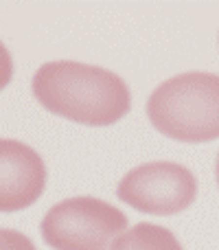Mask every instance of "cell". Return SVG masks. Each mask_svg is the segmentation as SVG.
Instances as JSON below:
<instances>
[{
	"instance_id": "1",
	"label": "cell",
	"mask_w": 219,
	"mask_h": 250,
	"mask_svg": "<svg viewBox=\"0 0 219 250\" xmlns=\"http://www.w3.org/2000/svg\"><path fill=\"white\" fill-rule=\"evenodd\" d=\"M31 90L48 112L88 127L114 125L132 110V92L119 75L70 60L40 66Z\"/></svg>"
},
{
	"instance_id": "8",
	"label": "cell",
	"mask_w": 219,
	"mask_h": 250,
	"mask_svg": "<svg viewBox=\"0 0 219 250\" xmlns=\"http://www.w3.org/2000/svg\"><path fill=\"white\" fill-rule=\"evenodd\" d=\"M11 79H13V57L7 51V46L0 42V90H4L11 83Z\"/></svg>"
},
{
	"instance_id": "5",
	"label": "cell",
	"mask_w": 219,
	"mask_h": 250,
	"mask_svg": "<svg viewBox=\"0 0 219 250\" xmlns=\"http://www.w3.org/2000/svg\"><path fill=\"white\" fill-rule=\"evenodd\" d=\"M46 165L33 147L0 138V213L29 208L46 189Z\"/></svg>"
},
{
	"instance_id": "4",
	"label": "cell",
	"mask_w": 219,
	"mask_h": 250,
	"mask_svg": "<svg viewBox=\"0 0 219 250\" xmlns=\"http://www.w3.org/2000/svg\"><path fill=\"white\" fill-rule=\"evenodd\" d=\"M116 198L147 215H178L195 202L198 180L184 165L156 160L125 173Z\"/></svg>"
},
{
	"instance_id": "2",
	"label": "cell",
	"mask_w": 219,
	"mask_h": 250,
	"mask_svg": "<svg viewBox=\"0 0 219 250\" xmlns=\"http://www.w3.org/2000/svg\"><path fill=\"white\" fill-rule=\"evenodd\" d=\"M151 125L180 143L219 138V75L182 73L162 82L147 101Z\"/></svg>"
},
{
	"instance_id": "9",
	"label": "cell",
	"mask_w": 219,
	"mask_h": 250,
	"mask_svg": "<svg viewBox=\"0 0 219 250\" xmlns=\"http://www.w3.org/2000/svg\"><path fill=\"white\" fill-rule=\"evenodd\" d=\"M215 178H217V187H219V154H217V163H215Z\"/></svg>"
},
{
	"instance_id": "3",
	"label": "cell",
	"mask_w": 219,
	"mask_h": 250,
	"mask_svg": "<svg viewBox=\"0 0 219 250\" xmlns=\"http://www.w3.org/2000/svg\"><path fill=\"white\" fill-rule=\"evenodd\" d=\"M127 229V215L99 198L79 195L51 207L40 233L53 250H108Z\"/></svg>"
},
{
	"instance_id": "7",
	"label": "cell",
	"mask_w": 219,
	"mask_h": 250,
	"mask_svg": "<svg viewBox=\"0 0 219 250\" xmlns=\"http://www.w3.org/2000/svg\"><path fill=\"white\" fill-rule=\"evenodd\" d=\"M0 250H38V248L20 230L0 229Z\"/></svg>"
},
{
	"instance_id": "6",
	"label": "cell",
	"mask_w": 219,
	"mask_h": 250,
	"mask_svg": "<svg viewBox=\"0 0 219 250\" xmlns=\"http://www.w3.org/2000/svg\"><path fill=\"white\" fill-rule=\"evenodd\" d=\"M110 250H184L169 229L142 222L123 233Z\"/></svg>"
}]
</instances>
